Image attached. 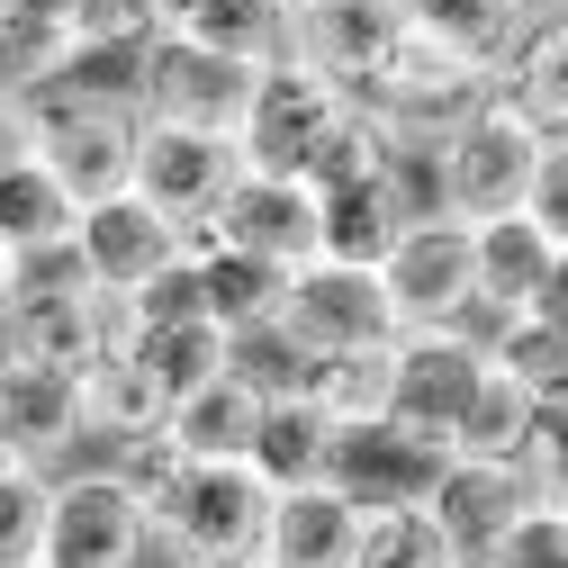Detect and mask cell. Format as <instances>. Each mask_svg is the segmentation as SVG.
<instances>
[{
	"label": "cell",
	"instance_id": "d590c367",
	"mask_svg": "<svg viewBox=\"0 0 568 568\" xmlns=\"http://www.w3.org/2000/svg\"><path fill=\"white\" fill-rule=\"evenodd\" d=\"M469 568H568V515L532 496L506 532H487V541L469 550Z\"/></svg>",
	"mask_w": 568,
	"mask_h": 568
},
{
	"label": "cell",
	"instance_id": "8992f818",
	"mask_svg": "<svg viewBox=\"0 0 568 568\" xmlns=\"http://www.w3.org/2000/svg\"><path fill=\"white\" fill-rule=\"evenodd\" d=\"M352 118V91H334L325 73H307V63L280 54L271 73H253V100H244V126H235V154L253 172H298L325 154V135Z\"/></svg>",
	"mask_w": 568,
	"mask_h": 568
},
{
	"label": "cell",
	"instance_id": "f1b7e54d",
	"mask_svg": "<svg viewBox=\"0 0 568 568\" xmlns=\"http://www.w3.org/2000/svg\"><path fill=\"white\" fill-rule=\"evenodd\" d=\"M352 568H469V559L434 524V506H371L362 541H352Z\"/></svg>",
	"mask_w": 568,
	"mask_h": 568
},
{
	"label": "cell",
	"instance_id": "816d5d0a",
	"mask_svg": "<svg viewBox=\"0 0 568 568\" xmlns=\"http://www.w3.org/2000/svg\"><path fill=\"white\" fill-rule=\"evenodd\" d=\"M37 568H45V559H37Z\"/></svg>",
	"mask_w": 568,
	"mask_h": 568
},
{
	"label": "cell",
	"instance_id": "7dc6e473",
	"mask_svg": "<svg viewBox=\"0 0 568 568\" xmlns=\"http://www.w3.org/2000/svg\"><path fill=\"white\" fill-rule=\"evenodd\" d=\"M515 10H524V19H532V10H550V0H515Z\"/></svg>",
	"mask_w": 568,
	"mask_h": 568
},
{
	"label": "cell",
	"instance_id": "52a82bcc",
	"mask_svg": "<svg viewBox=\"0 0 568 568\" xmlns=\"http://www.w3.org/2000/svg\"><path fill=\"white\" fill-rule=\"evenodd\" d=\"M379 290H388L397 334H424V325H478L469 226H460V217H406V235L379 253Z\"/></svg>",
	"mask_w": 568,
	"mask_h": 568
},
{
	"label": "cell",
	"instance_id": "cb8c5ba5",
	"mask_svg": "<svg viewBox=\"0 0 568 568\" xmlns=\"http://www.w3.org/2000/svg\"><path fill=\"white\" fill-rule=\"evenodd\" d=\"M550 244H541V226L532 217H487V226H469V271H478V325H496V316H524L532 298H541V280H550Z\"/></svg>",
	"mask_w": 568,
	"mask_h": 568
},
{
	"label": "cell",
	"instance_id": "4dcf8cb0",
	"mask_svg": "<svg viewBox=\"0 0 568 568\" xmlns=\"http://www.w3.org/2000/svg\"><path fill=\"white\" fill-rule=\"evenodd\" d=\"M325 443H334V424H325L307 397H280V406L262 415L253 469H262L271 487H307V478H325Z\"/></svg>",
	"mask_w": 568,
	"mask_h": 568
},
{
	"label": "cell",
	"instance_id": "d6986e66",
	"mask_svg": "<svg viewBox=\"0 0 568 568\" xmlns=\"http://www.w3.org/2000/svg\"><path fill=\"white\" fill-rule=\"evenodd\" d=\"M82 73H91V54H82L63 0H0V100L28 109L63 82H82Z\"/></svg>",
	"mask_w": 568,
	"mask_h": 568
},
{
	"label": "cell",
	"instance_id": "d6a6232c",
	"mask_svg": "<svg viewBox=\"0 0 568 568\" xmlns=\"http://www.w3.org/2000/svg\"><path fill=\"white\" fill-rule=\"evenodd\" d=\"M226 371L280 406V397H307V371H316V352H307L290 325L271 316V325H253V334H235V343H226Z\"/></svg>",
	"mask_w": 568,
	"mask_h": 568
},
{
	"label": "cell",
	"instance_id": "bcb514c9",
	"mask_svg": "<svg viewBox=\"0 0 568 568\" xmlns=\"http://www.w3.org/2000/svg\"><path fill=\"white\" fill-rule=\"evenodd\" d=\"M154 10H163V28H172V19H181V10H190V0H154Z\"/></svg>",
	"mask_w": 568,
	"mask_h": 568
},
{
	"label": "cell",
	"instance_id": "2e32d148",
	"mask_svg": "<svg viewBox=\"0 0 568 568\" xmlns=\"http://www.w3.org/2000/svg\"><path fill=\"white\" fill-rule=\"evenodd\" d=\"M443 460H452V452L397 434V424H362V434H334V443H325V487H343L362 515H371V506H424L434 478H443Z\"/></svg>",
	"mask_w": 568,
	"mask_h": 568
},
{
	"label": "cell",
	"instance_id": "e0dca14e",
	"mask_svg": "<svg viewBox=\"0 0 568 568\" xmlns=\"http://www.w3.org/2000/svg\"><path fill=\"white\" fill-rule=\"evenodd\" d=\"M487 100L506 118H524L541 145L568 135V10H559V0L515 28V45L496 54V73H487Z\"/></svg>",
	"mask_w": 568,
	"mask_h": 568
},
{
	"label": "cell",
	"instance_id": "1f68e13d",
	"mask_svg": "<svg viewBox=\"0 0 568 568\" xmlns=\"http://www.w3.org/2000/svg\"><path fill=\"white\" fill-rule=\"evenodd\" d=\"M478 343H487V362L506 371V379H524L532 397L550 388V379H568V334L550 325V316H496V325H478Z\"/></svg>",
	"mask_w": 568,
	"mask_h": 568
},
{
	"label": "cell",
	"instance_id": "8d00e7d4",
	"mask_svg": "<svg viewBox=\"0 0 568 568\" xmlns=\"http://www.w3.org/2000/svg\"><path fill=\"white\" fill-rule=\"evenodd\" d=\"M45 559V469H0V568Z\"/></svg>",
	"mask_w": 568,
	"mask_h": 568
},
{
	"label": "cell",
	"instance_id": "277c9868",
	"mask_svg": "<svg viewBox=\"0 0 568 568\" xmlns=\"http://www.w3.org/2000/svg\"><path fill=\"white\" fill-rule=\"evenodd\" d=\"M45 568H145V506L109 460L45 469Z\"/></svg>",
	"mask_w": 568,
	"mask_h": 568
},
{
	"label": "cell",
	"instance_id": "ee69618b",
	"mask_svg": "<svg viewBox=\"0 0 568 568\" xmlns=\"http://www.w3.org/2000/svg\"><path fill=\"white\" fill-rule=\"evenodd\" d=\"M181 568H262L253 550H226V559H181Z\"/></svg>",
	"mask_w": 568,
	"mask_h": 568
},
{
	"label": "cell",
	"instance_id": "603a6c76",
	"mask_svg": "<svg viewBox=\"0 0 568 568\" xmlns=\"http://www.w3.org/2000/svg\"><path fill=\"white\" fill-rule=\"evenodd\" d=\"M163 415H172V388L154 379V362L135 343H118L109 362L82 379V443L109 452V443H135V434H163Z\"/></svg>",
	"mask_w": 568,
	"mask_h": 568
},
{
	"label": "cell",
	"instance_id": "681fc988",
	"mask_svg": "<svg viewBox=\"0 0 568 568\" xmlns=\"http://www.w3.org/2000/svg\"><path fill=\"white\" fill-rule=\"evenodd\" d=\"M280 10H307V0H280Z\"/></svg>",
	"mask_w": 568,
	"mask_h": 568
},
{
	"label": "cell",
	"instance_id": "f35d334b",
	"mask_svg": "<svg viewBox=\"0 0 568 568\" xmlns=\"http://www.w3.org/2000/svg\"><path fill=\"white\" fill-rule=\"evenodd\" d=\"M28 163V109H10V100H0V181H10Z\"/></svg>",
	"mask_w": 568,
	"mask_h": 568
},
{
	"label": "cell",
	"instance_id": "836d02e7",
	"mask_svg": "<svg viewBox=\"0 0 568 568\" xmlns=\"http://www.w3.org/2000/svg\"><path fill=\"white\" fill-rule=\"evenodd\" d=\"M126 343H135V352H145V362H154V379H163L172 397L226 371V334L207 325V316H190V325H154V334H126Z\"/></svg>",
	"mask_w": 568,
	"mask_h": 568
},
{
	"label": "cell",
	"instance_id": "e575fe53",
	"mask_svg": "<svg viewBox=\"0 0 568 568\" xmlns=\"http://www.w3.org/2000/svg\"><path fill=\"white\" fill-rule=\"evenodd\" d=\"M63 10H73V37H82L91 63H126L135 45L163 37V10H154V0H63Z\"/></svg>",
	"mask_w": 568,
	"mask_h": 568
},
{
	"label": "cell",
	"instance_id": "ab89813d",
	"mask_svg": "<svg viewBox=\"0 0 568 568\" xmlns=\"http://www.w3.org/2000/svg\"><path fill=\"white\" fill-rule=\"evenodd\" d=\"M532 316H550V325L568 334V253L550 262V280H541V298H532Z\"/></svg>",
	"mask_w": 568,
	"mask_h": 568
},
{
	"label": "cell",
	"instance_id": "7402d4cb",
	"mask_svg": "<svg viewBox=\"0 0 568 568\" xmlns=\"http://www.w3.org/2000/svg\"><path fill=\"white\" fill-rule=\"evenodd\" d=\"M452 460H506V469H541V406H532V388L524 379H506V371H478V388H469V406H460V424H452Z\"/></svg>",
	"mask_w": 568,
	"mask_h": 568
},
{
	"label": "cell",
	"instance_id": "ac0fdd59",
	"mask_svg": "<svg viewBox=\"0 0 568 568\" xmlns=\"http://www.w3.org/2000/svg\"><path fill=\"white\" fill-rule=\"evenodd\" d=\"M352 541H362V506H352L343 487L307 478V487H271L253 559L262 568H352Z\"/></svg>",
	"mask_w": 568,
	"mask_h": 568
},
{
	"label": "cell",
	"instance_id": "7bdbcfd3",
	"mask_svg": "<svg viewBox=\"0 0 568 568\" xmlns=\"http://www.w3.org/2000/svg\"><path fill=\"white\" fill-rule=\"evenodd\" d=\"M19 271H28V262H19L10 244H0V307H10V290H19Z\"/></svg>",
	"mask_w": 568,
	"mask_h": 568
},
{
	"label": "cell",
	"instance_id": "ba28073f",
	"mask_svg": "<svg viewBox=\"0 0 568 568\" xmlns=\"http://www.w3.org/2000/svg\"><path fill=\"white\" fill-rule=\"evenodd\" d=\"M126 63H135L126 91H135L145 118H163V126H207V135H235V126H244V100H253V73H244V63L207 54V45L172 37V28H163L154 45H135Z\"/></svg>",
	"mask_w": 568,
	"mask_h": 568
},
{
	"label": "cell",
	"instance_id": "3957f363",
	"mask_svg": "<svg viewBox=\"0 0 568 568\" xmlns=\"http://www.w3.org/2000/svg\"><path fill=\"white\" fill-rule=\"evenodd\" d=\"M532 163H541V135H532L524 118H506L496 100H478V109H460V118L434 135V207L460 217V226L524 217Z\"/></svg>",
	"mask_w": 568,
	"mask_h": 568
},
{
	"label": "cell",
	"instance_id": "f907efd6",
	"mask_svg": "<svg viewBox=\"0 0 568 568\" xmlns=\"http://www.w3.org/2000/svg\"><path fill=\"white\" fill-rule=\"evenodd\" d=\"M559 10H568V0H559Z\"/></svg>",
	"mask_w": 568,
	"mask_h": 568
},
{
	"label": "cell",
	"instance_id": "5b68a950",
	"mask_svg": "<svg viewBox=\"0 0 568 568\" xmlns=\"http://www.w3.org/2000/svg\"><path fill=\"white\" fill-rule=\"evenodd\" d=\"M190 244H226V253H253L271 271H298L325 253V190L298 181V172H235L226 199L190 226Z\"/></svg>",
	"mask_w": 568,
	"mask_h": 568
},
{
	"label": "cell",
	"instance_id": "5bb4252c",
	"mask_svg": "<svg viewBox=\"0 0 568 568\" xmlns=\"http://www.w3.org/2000/svg\"><path fill=\"white\" fill-rule=\"evenodd\" d=\"M397 28H406L397 0H307V10H290V63H307V73H325L334 91L362 100V82L379 73Z\"/></svg>",
	"mask_w": 568,
	"mask_h": 568
},
{
	"label": "cell",
	"instance_id": "b9f144b4",
	"mask_svg": "<svg viewBox=\"0 0 568 568\" xmlns=\"http://www.w3.org/2000/svg\"><path fill=\"white\" fill-rule=\"evenodd\" d=\"M532 478H541V506H559V515H568V443H550Z\"/></svg>",
	"mask_w": 568,
	"mask_h": 568
},
{
	"label": "cell",
	"instance_id": "9c48e42d",
	"mask_svg": "<svg viewBox=\"0 0 568 568\" xmlns=\"http://www.w3.org/2000/svg\"><path fill=\"white\" fill-rule=\"evenodd\" d=\"M487 100V73L469 54H452L443 37H424L415 19L388 37V54H379V73L362 82V109H379L388 126H406V135H443L460 109H478Z\"/></svg>",
	"mask_w": 568,
	"mask_h": 568
},
{
	"label": "cell",
	"instance_id": "9a60e30c",
	"mask_svg": "<svg viewBox=\"0 0 568 568\" xmlns=\"http://www.w3.org/2000/svg\"><path fill=\"white\" fill-rule=\"evenodd\" d=\"M0 434H10V452L28 469H63L82 460V379L73 371H45V362H0Z\"/></svg>",
	"mask_w": 568,
	"mask_h": 568
},
{
	"label": "cell",
	"instance_id": "60d3db41",
	"mask_svg": "<svg viewBox=\"0 0 568 568\" xmlns=\"http://www.w3.org/2000/svg\"><path fill=\"white\" fill-rule=\"evenodd\" d=\"M532 406H541V452H550V443H568V379H550Z\"/></svg>",
	"mask_w": 568,
	"mask_h": 568
},
{
	"label": "cell",
	"instance_id": "7a4b0ae2",
	"mask_svg": "<svg viewBox=\"0 0 568 568\" xmlns=\"http://www.w3.org/2000/svg\"><path fill=\"white\" fill-rule=\"evenodd\" d=\"M0 334H10V352H19V362L73 371V379H91L109 352L126 343L118 298H109V290H91L73 253H45V262H28V271H19L10 307H0Z\"/></svg>",
	"mask_w": 568,
	"mask_h": 568
},
{
	"label": "cell",
	"instance_id": "4fadbf2b",
	"mask_svg": "<svg viewBox=\"0 0 568 568\" xmlns=\"http://www.w3.org/2000/svg\"><path fill=\"white\" fill-rule=\"evenodd\" d=\"M181 253H190V235H181L172 217H154V207L135 199V190L91 199L82 217H73V262H82L91 290H109V298L145 290V280H154L163 262H181Z\"/></svg>",
	"mask_w": 568,
	"mask_h": 568
},
{
	"label": "cell",
	"instance_id": "ffe728a7",
	"mask_svg": "<svg viewBox=\"0 0 568 568\" xmlns=\"http://www.w3.org/2000/svg\"><path fill=\"white\" fill-rule=\"evenodd\" d=\"M262 415H271V397H262V388H244L235 371H217V379H199V388H181V397H172L163 443H172L181 460H253Z\"/></svg>",
	"mask_w": 568,
	"mask_h": 568
},
{
	"label": "cell",
	"instance_id": "4316f807",
	"mask_svg": "<svg viewBox=\"0 0 568 568\" xmlns=\"http://www.w3.org/2000/svg\"><path fill=\"white\" fill-rule=\"evenodd\" d=\"M172 37L244 63V73H271V63L290 54V10H280V0H190L172 19Z\"/></svg>",
	"mask_w": 568,
	"mask_h": 568
},
{
	"label": "cell",
	"instance_id": "484cf974",
	"mask_svg": "<svg viewBox=\"0 0 568 568\" xmlns=\"http://www.w3.org/2000/svg\"><path fill=\"white\" fill-rule=\"evenodd\" d=\"M190 262H199V316L217 325L226 343L280 316L290 271H271V262H253V253H226V244H190Z\"/></svg>",
	"mask_w": 568,
	"mask_h": 568
},
{
	"label": "cell",
	"instance_id": "83f0119b",
	"mask_svg": "<svg viewBox=\"0 0 568 568\" xmlns=\"http://www.w3.org/2000/svg\"><path fill=\"white\" fill-rule=\"evenodd\" d=\"M73 217H82V199L63 190L37 154L0 181V244H10L19 262H45V253H73Z\"/></svg>",
	"mask_w": 568,
	"mask_h": 568
},
{
	"label": "cell",
	"instance_id": "6da1fadb",
	"mask_svg": "<svg viewBox=\"0 0 568 568\" xmlns=\"http://www.w3.org/2000/svg\"><path fill=\"white\" fill-rule=\"evenodd\" d=\"M135 135H145L135 91H126V82H100V73L28 100V154L73 190L82 207H91V199H118V190L135 181Z\"/></svg>",
	"mask_w": 568,
	"mask_h": 568
},
{
	"label": "cell",
	"instance_id": "8fae6325",
	"mask_svg": "<svg viewBox=\"0 0 568 568\" xmlns=\"http://www.w3.org/2000/svg\"><path fill=\"white\" fill-rule=\"evenodd\" d=\"M244 172V154H235V135H207V126H163V118H145V135H135V199L154 207V217H172L181 235L207 217V207L226 199V181Z\"/></svg>",
	"mask_w": 568,
	"mask_h": 568
},
{
	"label": "cell",
	"instance_id": "30bf717a",
	"mask_svg": "<svg viewBox=\"0 0 568 568\" xmlns=\"http://www.w3.org/2000/svg\"><path fill=\"white\" fill-rule=\"evenodd\" d=\"M478 371H487L478 325L397 334V397H388V424H397V434H415V443H434V452H452V424H460Z\"/></svg>",
	"mask_w": 568,
	"mask_h": 568
},
{
	"label": "cell",
	"instance_id": "f546056e",
	"mask_svg": "<svg viewBox=\"0 0 568 568\" xmlns=\"http://www.w3.org/2000/svg\"><path fill=\"white\" fill-rule=\"evenodd\" d=\"M397 10H406L424 37H443L452 54H469L478 73H496V54H506L515 28H524L515 0H397Z\"/></svg>",
	"mask_w": 568,
	"mask_h": 568
},
{
	"label": "cell",
	"instance_id": "f6af8a7d",
	"mask_svg": "<svg viewBox=\"0 0 568 568\" xmlns=\"http://www.w3.org/2000/svg\"><path fill=\"white\" fill-rule=\"evenodd\" d=\"M0 469H28V460H19V452H10V434H0Z\"/></svg>",
	"mask_w": 568,
	"mask_h": 568
},
{
	"label": "cell",
	"instance_id": "c3c4849f",
	"mask_svg": "<svg viewBox=\"0 0 568 568\" xmlns=\"http://www.w3.org/2000/svg\"><path fill=\"white\" fill-rule=\"evenodd\" d=\"M0 362H10V334H0Z\"/></svg>",
	"mask_w": 568,
	"mask_h": 568
},
{
	"label": "cell",
	"instance_id": "d4e9b609",
	"mask_svg": "<svg viewBox=\"0 0 568 568\" xmlns=\"http://www.w3.org/2000/svg\"><path fill=\"white\" fill-rule=\"evenodd\" d=\"M388 397H397V334H388V343H352V352H316L307 406L334 424V434L388 424Z\"/></svg>",
	"mask_w": 568,
	"mask_h": 568
},
{
	"label": "cell",
	"instance_id": "44dd1931",
	"mask_svg": "<svg viewBox=\"0 0 568 568\" xmlns=\"http://www.w3.org/2000/svg\"><path fill=\"white\" fill-rule=\"evenodd\" d=\"M532 496H541L532 469H506V460H443V478H434L424 506H434V524H443V532L460 541V559H469L487 532H506Z\"/></svg>",
	"mask_w": 568,
	"mask_h": 568
},
{
	"label": "cell",
	"instance_id": "74e56055",
	"mask_svg": "<svg viewBox=\"0 0 568 568\" xmlns=\"http://www.w3.org/2000/svg\"><path fill=\"white\" fill-rule=\"evenodd\" d=\"M524 217L541 226L550 253H568V135H550L541 163H532V190H524Z\"/></svg>",
	"mask_w": 568,
	"mask_h": 568
},
{
	"label": "cell",
	"instance_id": "7c38bea8",
	"mask_svg": "<svg viewBox=\"0 0 568 568\" xmlns=\"http://www.w3.org/2000/svg\"><path fill=\"white\" fill-rule=\"evenodd\" d=\"M280 325H290L307 352H352V343H388V334H397L379 271L325 262V253L290 271V290H280Z\"/></svg>",
	"mask_w": 568,
	"mask_h": 568
}]
</instances>
